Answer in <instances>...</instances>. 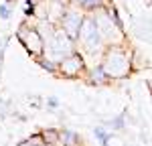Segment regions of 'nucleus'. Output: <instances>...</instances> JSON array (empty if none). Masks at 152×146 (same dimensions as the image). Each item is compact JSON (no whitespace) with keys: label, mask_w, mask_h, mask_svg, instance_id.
Returning <instances> with one entry per match:
<instances>
[{"label":"nucleus","mask_w":152,"mask_h":146,"mask_svg":"<svg viewBox=\"0 0 152 146\" xmlns=\"http://www.w3.org/2000/svg\"><path fill=\"white\" fill-rule=\"evenodd\" d=\"M81 144V140H79V136L75 132H71V130H59V146H79Z\"/></svg>","instance_id":"nucleus-10"},{"label":"nucleus","mask_w":152,"mask_h":146,"mask_svg":"<svg viewBox=\"0 0 152 146\" xmlns=\"http://www.w3.org/2000/svg\"><path fill=\"white\" fill-rule=\"evenodd\" d=\"M16 39H18V43L26 49V53L33 59L43 57V53H45V41H43V35H41L39 26L28 24V23H20L18 28H16Z\"/></svg>","instance_id":"nucleus-4"},{"label":"nucleus","mask_w":152,"mask_h":146,"mask_svg":"<svg viewBox=\"0 0 152 146\" xmlns=\"http://www.w3.org/2000/svg\"><path fill=\"white\" fill-rule=\"evenodd\" d=\"M94 136L97 138V142L102 146H110V138H112V132L105 128V126H95L94 128Z\"/></svg>","instance_id":"nucleus-12"},{"label":"nucleus","mask_w":152,"mask_h":146,"mask_svg":"<svg viewBox=\"0 0 152 146\" xmlns=\"http://www.w3.org/2000/svg\"><path fill=\"white\" fill-rule=\"evenodd\" d=\"M85 69H87V61L79 51H73L71 55H67L65 59L57 63V75L65 79H79L83 77Z\"/></svg>","instance_id":"nucleus-6"},{"label":"nucleus","mask_w":152,"mask_h":146,"mask_svg":"<svg viewBox=\"0 0 152 146\" xmlns=\"http://www.w3.org/2000/svg\"><path fill=\"white\" fill-rule=\"evenodd\" d=\"M99 57H102L99 59V67L112 79V83L130 77V73L134 71V65H132L134 57H132V51L128 49L126 43L105 45Z\"/></svg>","instance_id":"nucleus-1"},{"label":"nucleus","mask_w":152,"mask_h":146,"mask_svg":"<svg viewBox=\"0 0 152 146\" xmlns=\"http://www.w3.org/2000/svg\"><path fill=\"white\" fill-rule=\"evenodd\" d=\"M45 104H47V108H49V110H57L59 106H61V104H59V97H55V96H49Z\"/></svg>","instance_id":"nucleus-16"},{"label":"nucleus","mask_w":152,"mask_h":146,"mask_svg":"<svg viewBox=\"0 0 152 146\" xmlns=\"http://www.w3.org/2000/svg\"><path fill=\"white\" fill-rule=\"evenodd\" d=\"M83 14L79 8H75L73 4H67V8L63 10V14L59 16L57 20V26L69 36L71 41H75L77 35H79V28H81V23H83Z\"/></svg>","instance_id":"nucleus-7"},{"label":"nucleus","mask_w":152,"mask_h":146,"mask_svg":"<svg viewBox=\"0 0 152 146\" xmlns=\"http://www.w3.org/2000/svg\"><path fill=\"white\" fill-rule=\"evenodd\" d=\"M10 6H8V2H6V4H0V18H2V20H8V18H10Z\"/></svg>","instance_id":"nucleus-15"},{"label":"nucleus","mask_w":152,"mask_h":146,"mask_svg":"<svg viewBox=\"0 0 152 146\" xmlns=\"http://www.w3.org/2000/svg\"><path fill=\"white\" fill-rule=\"evenodd\" d=\"M71 4L75 8H79L83 14H94V12L105 8L110 2L107 0H71Z\"/></svg>","instance_id":"nucleus-9"},{"label":"nucleus","mask_w":152,"mask_h":146,"mask_svg":"<svg viewBox=\"0 0 152 146\" xmlns=\"http://www.w3.org/2000/svg\"><path fill=\"white\" fill-rule=\"evenodd\" d=\"M35 146H49V144H45V142H39V144H35Z\"/></svg>","instance_id":"nucleus-17"},{"label":"nucleus","mask_w":152,"mask_h":146,"mask_svg":"<svg viewBox=\"0 0 152 146\" xmlns=\"http://www.w3.org/2000/svg\"><path fill=\"white\" fill-rule=\"evenodd\" d=\"M105 128L110 130V132H118V130H124L126 128V114L122 112L120 116H116V118H112V120L107 122V124H104Z\"/></svg>","instance_id":"nucleus-11"},{"label":"nucleus","mask_w":152,"mask_h":146,"mask_svg":"<svg viewBox=\"0 0 152 146\" xmlns=\"http://www.w3.org/2000/svg\"><path fill=\"white\" fill-rule=\"evenodd\" d=\"M39 134H41V140H43L45 144H49V146L59 144V130L49 128V130H43V132H39Z\"/></svg>","instance_id":"nucleus-13"},{"label":"nucleus","mask_w":152,"mask_h":146,"mask_svg":"<svg viewBox=\"0 0 152 146\" xmlns=\"http://www.w3.org/2000/svg\"><path fill=\"white\" fill-rule=\"evenodd\" d=\"M41 35H43V41H45V53H43V57L55 61V63L65 59L73 51H77L75 41H71L57 24H49V33H41Z\"/></svg>","instance_id":"nucleus-3"},{"label":"nucleus","mask_w":152,"mask_h":146,"mask_svg":"<svg viewBox=\"0 0 152 146\" xmlns=\"http://www.w3.org/2000/svg\"><path fill=\"white\" fill-rule=\"evenodd\" d=\"M91 16H94L95 26H97V31H99V35H102L105 45H114V43H124L126 41V33L120 31L116 24L112 23V18L107 16V10L105 8L94 12Z\"/></svg>","instance_id":"nucleus-5"},{"label":"nucleus","mask_w":152,"mask_h":146,"mask_svg":"<svg viewBox=\"0 0 152 146\" xmlns=\"http://www.w3.org/2000/svg\"><path fill=\"white\" fill-rule=\"evenodd\" d=\"M35 61H37V65H39L43 71L51 73V75H57V63H55V61L47 59V57H37Z\"/></svg>","instance_id":"nucleus-14"},{"label":"nucleus","mask_w":152,"mask_h":146,"mask_svg":"<svg viewBox=\"0 0 152 146\" xmlns=\"http://www.w3.org/2000/svg\"><path fill=\"white\" fill-rule=\"evenodd\" d=\"M83 79L89 85H95V87H102V85H110L112 79L104 73V69L99 67V63H95L94 67H87L85 73H83Z\"/></svg>","instance_id":"nucleus-8"},{"label":"nucleus","mask_w":152,"mask_h":146,"mask_svg":"<svg viewBox=\"0 0 152 146\" xmlns=\"http://www.w3.org/2000/svg\"><path fill=\"white\" fill-rule=\"evenodd\" d=\"M75 45H77V51L81 53L83 57H99L102 51H104L105 43L97 26H95V20L91 14H85L83 16V23H81V28H79V35L75 39Z\"/></svg>","instance_id":"nucleus-2"}]
</instances>
